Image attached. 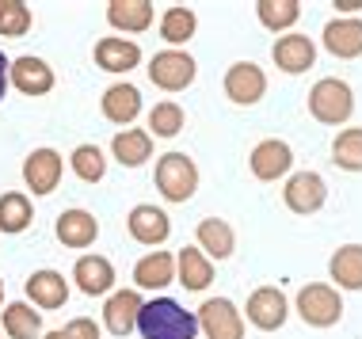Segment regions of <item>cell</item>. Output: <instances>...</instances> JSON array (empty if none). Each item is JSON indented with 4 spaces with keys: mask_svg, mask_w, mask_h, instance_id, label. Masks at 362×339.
Listing matches in <instances>:
<instances>
[{
    "mask_svg": "<svg viewBox=\"0 0 362 339\" xmlns=\"http://www.w3.org/2000/svg\"><path fill=\"white\" fill-rule=\"evenodd\" d=\"M8 84H12L19 95L38 100V95L54 92V69H50V61H42V57L23 54V57H16V61L8 65Z\"/></svg>",
    "mask_w": 362,
    "mask_h": 339,
    "instance_id": "obj_11",
    "label": "cell"
},
{
    "mask_svg": "<svg viewBox=\"0 0 362 339\" xmlns=\"http://www.w3.org/2000/svg\"><path fill=\"white\" fill-rule=\"evenodd\" d=\"M0 12H4V0H0Z\"/></svg>",
    "mask_w": 362,
    "mask_h": 339,
    "instance_id": "obj_41",
    "label": "cell"
},
{
    "mask_svg": "<svg viewBox=\"0 0 362 339\" xmlns=\"http://www.w3.org/2000/svg\"><path fill=\"white\" fill-rule=\"evenodd\" d=\"M194 76H199V65H194V57L187 50H160V54H153V61H149V81L160 92L191 88Z\"/></svg>",
    "mask_w": 362,
    "mask_h": 339,
    "instance_id": "obj_5",
    "label": "cell"
},
{
    "mask_svg": "<svg viewBox=\"0 0 362 339\" xmlns=\"http://www.w3.org/2000/svg\"><path fill=\"white\" fill-rule=\"evenodd\" d=\"M194 237H199V251L210 259V263L214 259L221 263V259H229L233 251H237V232H233V225L221 221V218H202Z\"/></svg>",
    "mask_w": 362,
    "mask_h": 339,
    "instance_id": "obj_23",
    "label": "cell"
},
{
    "mask_svg": "<svg viewBox=\"0 0 362 339\" xmlns=\"http://www.w3.org/2000/svg\"><path fill=\"white\" fill-rule=\"evenodd\" d=\"M100 107H103V119H107V122H115V126H122V130H130L134 119L141 114V92L134 88L130 81H119V84H111V88L103 92Z\"/></svg>",
    "mask_w": 362,
    "mask_h": 339,
    "instance_id": "obj_20",
    "label": "cell"
},
{
    "mask_svg": "<svg viewBox=\"0 0 362 339\" xmlns=\"http://www.w3.org/2000/svg\"><path fill=\"white\" fill-rule=\"evenodd\" d=\"M240 316L252 328H259V332H279L290 316V302L279 286H256L248 294V305H244Z\"/></svg>",
    "mask_w": 362,
    "mask_h": 339,
    "instance_id": "obj_6",
    "label": "cell"
},
{
    "mask_svg": "<svg viewBox=\"0 0 362 339\" xmlns=\"http://www.w3.org/2000/svg\"><path fill=\"white\" fill-rule=\"evenodd\" d=\"M225 95H229L237 107H256V103L267 95V73L259 69L256 61H233L225 69Z\"/></svg>",
    "mask_w": 362,
    "mask_h": 339,
    "instance_id": "obj_9",
    "label": "cell"
},
{
    "mask_svg": "<svg viewBox=\"0 0 362 339\" xmlns=\"http://www.w3.org/2000/svg\"><path fill=\"white\" fill-rule=\"evenodd\" d=\"M256 16H259V23L267 27V31L282 35V31H290V27L301 19V4L298 0H259Z\"/></svg>",
    "mask_w": 362,
    "mask_h": 339,
    "instance_id": "obj_32",
    "label": "cell"
},
{
    "mask_svg": "<svg viewBox=\"0 0 362 339\" xmlns=\"http://www.w3.org/2000/svg\"><path fill=\"white\" fill-rule=\"evenodd\" d=\"M293 313H298L309 328H332L344 316V297H339V290L328 286V282H309V286L298 290V297H293Z\"/></svg>",
    "mask_w": 362,
    "mask_h": 339,
    "instance_id": "obj_4",
    "label": "cell"
},
{
    "mask_svg": "<svg viewBox=\"0 0 362 339\" xmlns=\"http://www.w3.org/2000/svg\"><path fill=\"white\" fill-rule=\"evenodd\" d=\"M328 275L339 290H362V244H339L328 259Z\"/></svg>",
    "mask_w": 362,
    "mask_h": 339,
    "instance_id": "obj_27",
    "label": "cell"
},
{
    "mask_svg": "<svg viewBox=\"0 0 362 339\" xmlns=\"http://www.w3.org/2000/svg\"><path fill=\"white\" fill-rule=\"evenodd\" d=\"M271 57H275V65H279L282 73L298 76V73L313 69V61H317V42H313L309 35L290 31V35L275 38V46H271Z\"/></svg>",
    "mask_w": 362,
    "mask_h": 339,
    "instance_id": "obj_16",
    "label": "cell"
},
{
    "mask_svg": "<svg viewBox=\"0 0 362 339\" xmlns=\"http://www.w3.org/2000/svg\"><path fill=\"white\" fill-rule=\"evenodd\" d=\"M141 294L138 290H111L107 294V305H103V328L111 335H130L138 328V313H141Z\"/></svg>",
    "mask_w": 362,
    "mask_h": 339,
    "instance_id": "obj_15",
    "label": "cell"
},
{
    "mask_svg": "<svg viewBox=\"0 0 362 339\" xmlns=\"http://www.w3.org/2000/svg\"><path fill=\"white\" fill-rule=\"evenodd\" d=\"M23 290H27V302L35 309H46V313H50V309H62L69 302V282H65V275L62 270H50V267L35 270L23 282Z\"/></svg>",
    "mask_w": 362,
    "mask_h": 339,
    "instance_id": "obj_18",
    "label": "cell"
},
{
    "mask_svg": "<svg viewBox=\"0 0 362 339\" xmlns=\"http://www.w3.org/2000/svg\"><path fill=\"white\" fill-rule=\"evenodd\" d=\"M4 335L8 339H35V335H42V313H35V305H27V302L4 305Z\"/></svg>",
    "mask_w": 362,
    "mask_h": 339,
    "instance_id": "obj_30",
    "label": "cell"
},
{
    "mask_svg": "<svg viewBox=\"0 0 362 339\" xmlns=\"http://www.w3.org/2000/svg\"><path fill=\"white\" fill-rule=\"evenodd\" d=\"M62 176H65V157L57 149H35V153H27V160H23V183H27V191H35L38 198L54 195L57 183H62Z\"/></svg>",
    "mask_w": 362,
    "mask_h": 339,
    "instance_id": "obj_10",
    "label": "cell"
},
{
    "mask_svg": "<svg viewBox=\"0 0 362 339\" xmlns=\"http://www.w3.org/2000/svg\"><path fill=\"white\" fill-rule=\"evenodd\" d=\"M199 332L206 339H244V316L229 297H210L202 302V309L194 313Z\"/></svg>",
    "mask_w": 362,
    "mask_h": 339,
    "instance_id": "obj_8",
    "label": "cell"
},
{
    "mask_svg": "<svg viewBox=\"0 0 362 339\" xmlns=\"http://www.w3.org/2000/svg\"><path fill=\"white\" fill-rule=\"evenodd\" d=\"M69 168L81 183H100L107 176V157H103L100 145H76L73 157H69Z\"/></svg>",
    "mask_w": 362,
    "mask_h": 339,
    "instance_id": "obj_33",
    "label": "cell"
},
{
    "mask_svg": "<svg viewBox=\"0 0 362 339\" xmlns=\"http://www.w3.org/2000/svg\"><path fill=\"white\" fill-rule=\"evenodd\" d=\"M134 282L138 290H164L175 282V256L172 251H145L134 267Z\"/></svg>",
    "mask_w": 362,
    "mask_h": 339,
    "instance_id": "obj_25",
    "label": "cell"
},
{
    "mask_svg": "<svg viewBox=\"0 0 362 339\" xmlns=\"http://www.w3.org/2000/svg\"><path fill=\"white\" fill-rule=\"evenodd\" d=\"M111 157L122 164V168H141L145 160H153V138L149 130H119L111 141Z\"/></svg>",
    "mask_w": 362,
    "mask_h": 339,
    "instance_id": "obj_26",
    "label": "cell"
},
{
    "mask_svg": "<svg viewBox=\"0 0 362 339\" xmlns=\"http://www.w3.org/2000/svg\"><path fill=\"white\" fill-rule=\"evenodd\" d=\"M126 229H130V237L138 240L145 248H160L164 240L172 237V218L164 214L160 206H153V202H141V206L130 210V218H126Z\"/></svg>",
    "mask_w": 362,
    "mask_h": 339,
    "instance_id": "obj_13",
    "label": "cell"
},
{
    "mask_svg": "<svg viewBox=\"0 0 362 339\" xmlns=\"http://www.w3.org/2000/svg\"><path fill=\"white\" fill-rule=\"evenodd\" d=\"M325 198H328V183H325V176H317V172H290V176H286L282 202H286L290 214L309 218V214H317V210L325 206Z\"/></svg>",
    "mask_w": 362,
    "mask_h": 339,
    "instance_id": "obj_7",
    "label": "cell"
},
{
    "mask_svg": "<svg viewBox=\"0 0 362 339\" xmlns=\"http://www.w3.org/2000/svg\"><path fill=\"white\" fill-rule=\"evenodd\" d=\"M73 282L88 297L111 294V290H115V267H111V259H103V256H81L73 263Z\"/></svg>",
    "mask_w": 362,
    "mask_h": 339,
    "instance_id": "obj_21",
    "label": "cell"
},
{
    "mask_svg": "<svg viewBox=\"0 0 362 339\" xmlns=\"http://www.w3.org/2000/svg\"><path fill=\"white\" fill-rule=\"evenodd\" d=\"M31 31V8L23 0H4V12H0V35L4 38H23Z\"/></svg>",
    "mask_w": 362,
    "mask_h": 339,
    "instance_id": "obj_35",
    "label": "cell"
},
{
    "mask_svg": "<svg viewBox=\"0 0 362 339\" xmlns=\"http://www.w3.org/2000/svg\"><path fill=\"white\" fill-rule=\"evenodd\" d=\"M0 305H4V282H0Z\"/></svg>",
    "mask_w": 362,
    "mask_h": 339,
    "instance_id": "obj_40",
    "label": "cell"
},
{
    "mask_svg": "<svg viewBox=\"0 0 362 339\" xmlns=\"http://www.w3.org/2000/svg\"><path fill=\"white\" fill-rule=\"evenodd\" d=\"M320 42H325V50L332 57H339V61L362 57V19L358 16H336V19H328Z\"/></svg>",
    "mask_w": 362,
    "mask_h": 339,
    "instance_id": "obj_14",
    "label": "cell"
},
{
    "mask_svg": "<svg viewBox=\"0 0 362 339\" xmlns=\"http://www.w3.org/2000/svg\"><path fill=\"white\" fill-rule=\"evenodd\" d=\"M332 164L344 172H362V126H347L332 138Z\"/></svg>",
    "mask_w": 362,
    "mask_h": 339,
    "instance_id": "obj_31",
    "label": "cell"
},
{
    "mask_svg": "<svg viewBox=\"0 0 362 339\" xmlns=\"http://www.w3.org/2000/svg\"><path fill=\"white\" fill-rule=\"evenodd\" d=\"M153 16H156L153 0H111V4H107V23H111L115 31H126V35L149 31Z\"/></svg>",
    "mask_w": 362,
    "mask_h": 339,
    "instance_id": "obj_22",
    "label": "cell"
},
{
    "mask_svg": "<svg viewBox=\"0 0 362 339\" xmlns=\"http://www.w3.org/2000/svg\"><path fill=\"white\" fill-rule=\"evenodd\" d=\"M194 31H199V16H194L191 8H183V4L164 8V16H160V38L168 42V50H180L183 42H191Z\"/></svg>",
    "mask_w": 362,
    "mask_h": 339,
    "instance_id": "obj_28",
    "label": "cell"
},
{
    "mask_svg": "<svg viewBox=\"0 0 362 339\" xmlns=\"http://www.w3.org/2000/svg\"><path fill=\"white\" fill-rule=\"evenodd\" d=\"M332 8H339V12H344V16H355L358 8H362V0H336V4H332Z\"/></svg>",
    "mask_w": 362,
    "mask_h": 339,
    "instance_id": "obj_37",
    "label": "cell"
},
{
    "mask_svg": "<svg viewBox=\"0 0 362 339\" xmlns=\"http://www.w3.org/2000/svg\"><path fill=\"white\" fill-rule=\"evenodd\" d=\"M8 65L12 61H4V54H0V100H4V92H8Z\"/></svg>",
    "mask_w": 362,
    "mask_h": 339,
    "instance_id": "obj_38",
    "label": "cell"
},
{
    "mask_svg": "<svg viewBox=\"0 0 362 339\" xmlns=\"http://www.w3.org/2000/svg\"><path fill=\"white\" fill-rule=\"evenodd\" d=\"M309 114L320 126H344L355 114V92H351V84L339 81V76L317 81L309 92Z\"/></svg>",
    "mask_w": 362,
    "mask_h": 339,
    "instance_id": "obj_2",
    "label": "cell"
},
{
    "mask_svg": "<svg viewBox=\"0 0 362 339\" xmlns=\"http://www.w3.org/2000/svg\"><path fill=\"white\" fill-rule=\"evenodd\" d=\"M42 339H69V335H65V328H54V332H42Z\"/></svg>",
    "mask_w": 362,
    "mask_h": 339,
    "instance_id": "obj_39",
    "label": "cell"
},
{
    "mask_svg": "<svg viewBox=\"0 0 362 339\" xmlns=\"http://www.w3.org/2000/svg\"><path fill=\"white\" fill-rule=\"evenodd\" d=\"M92 57H95V65H100L103 73H130V69L141 65V46L134 42V38L111 35V38H100V42H95Z\"/></svg>",
    "mask_w": 362,
    "mask_h": 339,
    "instance_id": "obj_19",
    "label": "cell"
},
{
    "mask_svg": "<svg viewBox=\"0 0 362 339\" xmlns=\"http://www.w3.org/2000/svg\"><path fill=\"white\" fill-rule=\"evenodd\" d=\"M54 237L62 240L65 248H92L95 237H100V221H95V214H88V210L73 206V210H62L54 221Z\"/></svg>",
    "mask_w": 362,
    "mask_h": 339,
    "instance_id": "obj_17",
    "label": "cell"
},
{
    "mask_svg": "<svg viewBox=\"0 0 362 339\" xmlns=\"http://www.w3.org/2000/svg\"><path fill=\"white\" fill-rule=\"evenodd\" d=\"M175 282H180L183 290L202 294V290L214 282V263L199 248H180L175 251Z\"/></svg>",
    "mask_w": 362,
    "mask_h": 339,
    "instance_id": "obj_24",
    "label": "cell"
},
{
    "mask_svg": "<svg viewBox=\"0 0 362 339\" xmlns=\"http://www.w3.org/2000/svg\"><path fill=\"white\" fill-rule=\"evenodd\" d=\"M31 218H35V210H31V198L23 191H4L0 195V232L16 237V232H23L31 225Z\"/></svg>",
    "mask_w": 362,
    "mask_h": 339,
    "instance_id": "obj_29",
    "label": "cell"
},
{
    "mask_svg": "<svg viewBox=\"0 0 362 339\" xmlns=\"http://www.w3.org/2000/svg\"><path fill=\"white\" fill-rule=\"evenodd\" d=\"M138 332L141 339H194L199 335V321L172 297H153L138 313Z\"/></svg>",
    "mask_w": 362,
    "mask_h": 339,
    "instance_id": "obj_1",
    "label": "cell"
},
{
    "mask_svg": "<svg viewBox=\"0 0 362 339\" xmlns=\"http://www.w3.org/2000/svg\"><path fill=\"white\" fill-rule=\"evenodd\" d=\"M156 191L168 202H191L199 191V164L187 153H164L156 157Z\"/></svg>",
    "mask_w": 362,
    "mask_h": 339,
    "instance_id": "obj_3",
    "label": "cell"
},
{
    "mask_svg": "<svg viewBox=\"0 0 362 339\" xmlns=\"http://www.w3.org/2000/svg\"><path fill=\"white\" fill-rule=\"evenodd\" d=\"M248 168H252V176H256L259 183H275L282 176H290L293 149H290L286 141H279V138H267V141H259L256 149H252Z\"/></svg>",
    "mask_w": 362,
    "mask_h": 339,
    "instance_id": "obj_12",
    "label": "cell"
},
{
    "mask_svg": "<svg viewBox=\"0 0 362 339\" xmlns=\"http://www.w3.org/2000/svg\"><path fill=\"white\" fill-rule=\"evenodd\" d=\"M65 335L69 339H100V328H95V321H88V316H76V321L65 324Z\"/></svg>",
    "mask_w": 362,
    "mask_h": 339,
    "instance_id": "obj_36",
    "label": "cell"
},
{
    "mask_svg": "<svg viewBox=\"0 0 362 339\" xmlns=\"http://www.w3.org/2000/svg\"><path fill=\"white\" fill-rule=\"evenodd\" d=\"M183 107L175 100H160L156 107L149 111V138H175L183 130Z\"/></svg>",
    "mask_w": 362,
    "mask_h": 339,
    "instance_id": "obj_34",
    "label": "cell"
}]
</instances>
